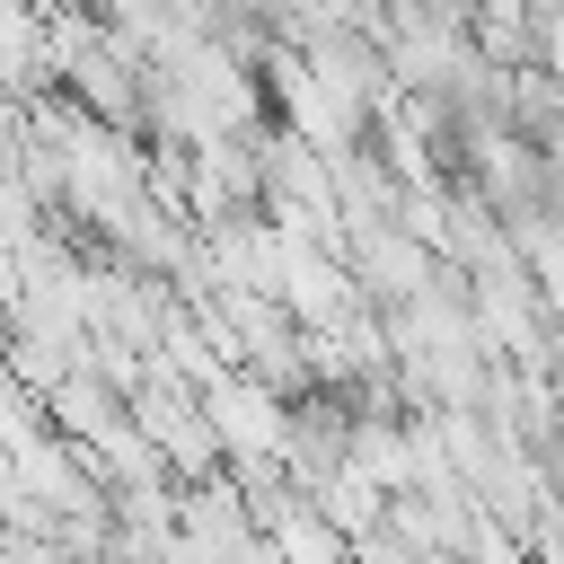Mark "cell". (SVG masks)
I'll return each mask as SVG.
<instances>
[{
  "label": "cell",
  "instance_id": "6da1fadb",
  "mask_svg": "<svg viewBox=\"0 0 564 564\" xmlns=\"http://www.w3.org/2000/svg\"><path fill=\"white\" fill-rule=\"evenodd\" d=\"M212 441L273 449V441H282V414H273V397H264V388H238V379H220V388H212Z\"/></svg>",
  "mask_w": 564,
  "mask_h": 564
}]
</instances>
